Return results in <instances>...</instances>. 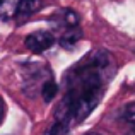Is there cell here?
Segmentation results:
<instances>
[{"label": "cell", "instance_id": "4", "mask_svg": "<svg viewBox=\"0 0 135 135\" xmlns=\"http://www.w3.org/2000/svg\"><path fill=\"white\" fill-rule=\"evenodd\" d=\"M55 22H56V27H63V31H65L69 27L79 26V16L72 9H62L55 16Z\"/></svg>", "mask_w": 135, "mask_h": 135}, {"label": "cell", "instance_id": "11", "mask_svg": "<svg viewBox=\"0 0 135 135\" xmlns=\"http://www.w3.org/2000/svg\"><path fill=\"white\" fill-rule=\"evenodd\" d=\"M86 135H101V133H98V132H89V133H86Z\"/></svg>", "mask_w": 135, "mask_h": 135}, {"label": "cell", "instance_id": "7", "mask_svg": "<svg viewBox=\"0 0 135 135\" xmlns=\"http://www.w3.org/2000/svg\"><path fill=\"white\" fill-rule=\"evenodd\" d=\"M56 92H58V86L55 84V80L50 79V80H46L45 86L41 87V98H43L46 103H50V101H53Z\"/></svg>", "mask_w": 135, "mask_h": 135}, {"label": "cell", "instance_id": "8", "mask_svg": "<svg viewBox=\"0 0 135 135\" xmlns=\"http://www.w3.org/2000/svg\"><path fill=\"white\" fill-rule=\"evenodd\" d=\"M123 118L132 127V130H130L128 135H135V101L125 106V109H123Z\"/></svg>", "mask_w": 135, "mask_h": 135}, {"label": "cell", "instance_id": "1", "mask_svg": "<svg viewBox=\"0 0 135 135\" xmlns=\"http://www.w3.org/2000/svg\"><path fill=\"white\" fill-rule=\"evenodd\" d=\"M115 75V60L104 50H92L65 77V96L55 111V123L46 135H63L84 122L99 104Z\"/></svg>", "mask_w": 135, "mask_h": 135}, {"label": "cell", "instance_id": "10", "mask_svg": "<svg viewBox=\"0 0 135 135\" xmlns=\"http://www.w3.org/2000/svg\"><path fill=\"white\" fill-rule=\"evenodd\" d=\"M2 118H3V103L0 99V122H2Z\"/></svg>", "mask_w": 135, "mask_h": 135}, {"label": "cell", "instance_id": "9", "mask_svg": "<svg viewBox=\"0 0 135 135\" xmlns=\"http://www.w3.org/2000/svg\"><path fill=\"white\" fill-rule=\"evenodd\" d=\"M46 67L45 65H40V63H38V67H36V72L34 74H31V70H29V67H27V74H29V75H24V77H40V75H43V72H46ZM27 80V87H24V91H26V94H27V91H31V87H33V84H40V80L38 79H26Z\"/></svg>", "mask_w": 135, "mask_h": 135}, {"label": "cell", "instance_id": "6", "mask_svg": "<svg viewBox=\"0 0 135 135\" xmlns=\"http://www.w3.org/2000/svg\"><path fill=\"white\" fill-rule=\"evenodd\" d=\"M19 0H0V19L7 21L16 16V9Z\"/></svg>", "mask_w": 135, "mask_h": 135}, {"label": "cell", "instance_id": "5", "mask_svg": "<svg viewBox=\"0 0 135 135\" xmlns=\"http://www.w3.org/2000/svg\"><path fill=\"white\" fill-rule=\"evenodd\" d=\"M82 38V31H80L79 26L75 27H69V29H65L62 34H60L58 38V43L63 46V48H72L74 45L77 43V41Z\"/></svg>", "mask_w": 135, "mask_h": 135}, {"label": "cell", "instance_id": "2", "mask_svg": "<svg viewBox=\"0 0 135 135\" xmlns=\"http://www.w3.org/2000/svg\"><path fill=\"white\" fill-rule=\"evenodd\" d=\"M24 43H26L27 50H31V51H34V53H41V51H45V50H48V48L53 46L55 36H53L50 31H36V33L27 34Z\"/></svg>", "mask_w": 135, "mask_h": 135}, {"label": "cell", "instance_id": "3", "mask_svg": "<svg viewBox=\"0 0 135 135\" xmlns=\"http://www.w3.org/2000/svg\"><path fill=\"white\" fill-rule=\"evenodd\" d=\"M40 7H41V0H19L14 19L22 22V21L29 19L33 14H36L40 10Z\"/></svg>", "mask_w": 135, "mask_h": 135}]
</instances>
